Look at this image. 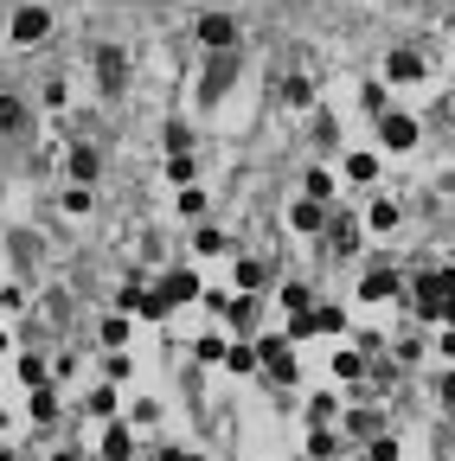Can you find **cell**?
Masks as SVG:
<instances>
[{
	"label": "cell",
	"mask_w": 455,
	"mask_h": 461,
	"mask_svg": "<svg viewBox=\"0 0 455 461\" xmlns=\"http://www.w3.org/2000/svg\"><path fill=\"white\" fill-rule=\"evenodd\" d=\"M405 295H411V308H417L423 320H443V308L455 302V263H443V269H417V276L405 282Z\"/></svg>",
	"instance_id": "obj_1"
},
{
	"label": "cell",
	"mask_w": 455,
	"mask_h": 461,
	"mask_svg": "<svg viewBox=\"0 0 455 461\" xmlns=\"http://www.w3.org/2000/svg\"><path fill=\"white\" fill-rule=\"evenodd\" d=\"M251 346H257V372H270L276 385H296V346H289V334H263Z\"/></svg>",
	"instance_id": "obj_2"
},
{
	"label": "cell",
	"mask_w": 455,
	"mask_h": 461,
	"mask_svg": "<svg viewBox=\"0 0 455 461\" xmlns=\"http://www.w3.org/2000/svg\"><path fill=\"white\" fill-rule=\"evenodd\" d=\"M417 134H423V128H417V116H405V110H385V116H379V142H385V154H411Z\"/></svg>",
	"instance_id": "obj_3"
},
{
	"label": "cell",
	"mask_w": 455,
	"mask_h": 461,
	"mask_svg": "<svg viewBox=\"0 0 455 461\" xmlns=\"http://www.w3.org/2000/svg\"><path fill=\"white\" fill-rule=\"evenodd\" d=\"M397 295H405V276H397L391 263H372L359 276V302H397Z\"/></svg>",
	"instance_id": "obj_4"
},
{
	"label": "cell",
	"mask_w": 455,
	"mask_h": 461,
	"mask_svg": "<svg viewBox=\"0 0 455 461\" xmlns=\"http://www.w3.org/2000/svg\"><path fill=\"white\" fill-rule=\"evenodd\" d=\"M328 219H334V205L328 199H296V205H289V231H302V237H320V231H328Z\"/></svg>",
	"instance_id": "obj_5"
},
{
	"label": "cell",
	"mask_w": 455,
	"mask_h": 461,
	"mask_svg": "<svg viewBox=\"0 0 455 461\" xmlns=\"http://www.w3.org/2000/svg\"><path fill=\"white\" fill-rule=\"evenodd\" d=\"M320 237H328V250H334V257H353V250H359V237H366V225L353 219V211H334Z\"/></svg>",
	"instance_id": "obj_6"
},
{
	"label": "cell",
	"mask_w": 455,
	"mask_h": 461,
	"mask_svg": "<svg viewBox=\"0 0 455 461\" xmlns=\"http://www.w3.org/2000/svg\"><path fill=\"white\" fill-rule=\"evenodd\" d=\"M154 288L167 295V308H193L199 295H205V288H199V276H193V269H167V276H160Z\"/></svg>",
	"instance_id": "obj_7"
},
{
	"label": "cell",
	"mask_w": 455,
	"mask_h": 461,
	"mask_svg": "<svg viewBox=\"0 0 455 461\" xmlns=\"http://www.w3.org/2000/svg\"><path fill=\"white\" fill-rule=\"evenodd\" d=\"M346 429L340 436H353V442H372V436H385V411H372V403H359L353 417H340Z\"/></svg>",
	"instance_id": "obj_8"
},
{
	"label": "cell",
	"mask_w": 455,
	"mask_h": 461,
	"mask_svg": "<svg viewBox=\"0 0 455 461\" xmlns=\"http://www.w3.org/2000/svg\"><path fill=\"white\" fill-rule=\"evenodd\" d=\"M135 455V423H103V461H128Z\"/></svg>",
	"instance_id": "obj_9"
},
{
	"label": "cell",
	"mask_w": 455,
	"mask_h": 461,
	"mask_svg": "<svg viewBox=\"0 0 455 461\" xmlns=\"http://www.w3.org/2000/svg\"><path fill=\"white\" fill-rule=\"evenodd\" d=\"M199 39H205L212 51H231V45H237V19H231V13H205V19H199Z\"/></svg>",
	"instance_id": "obj_10"
},
{
	"label": "cell",
	"mask_w": 455,
	"mask_h": 461,
	"mask_svg": "<svg viewBox=\"0 0 455 461\" xmlns=\"http://www.w3.org/2000/svg\"><path fill=\"white\" fill-rule=\"evenodd\" d=\"M328 365H334V385H366V372H372V365H366V352H353V346H340Z\"/></svg>",
	"instance_id": "obj_11"
},
{
	"label": "cell",
	"mask_w": 455,
	"mask_h": 461,
	"mask_svg": "<svg viewBox=\"0 0 455 461\" xmlns=\"http://www.w3.org/2000/svg\"><path fill=\"white\" fill-rule=\"evenodd\" d=\"M237 77V51H219V65L205 71V84H199V103H219V90Z\"/></svg>",
	"instance_id": "obj_12"
},
{
	"label": "cell",
	"mask_w": 455,
	"mask_h": 461,
	"mask_svg": "<svg viewBox=\"0 0 455 461\" xmlns=\"http://www.w3.org/2000/svg\"><path fill=\"white\" fill-rule=\"evenodd\" d=\"M231 276H237V295H257L263 282H270V263H263V257H237Z\"/></svg>",
	"instance_id": "obj_13"
},
{
	"label": "cell",
	"mask_w": 455,
	"mask_h": 461,
	"mask_svg": "<svg viewBox=\"0 0 455 461\" xmlns=\"http://www.w3.org/2000/svg\"><path fill=\"white\" fill-rule=\"evenodd\" d=\"M45 33H51L45 7H19V13H13V39H19V45H33V39H45Z\"/></svg>",
	"instance_id": "obj_14"
},
{
	"label": "cell",
	"mask_w": 455,
	"mask_h": 461,
	"mask_svg": "<svg viewBox=\"0 0 455 461\" xmlns=\"http://www.w3.org/2000/svg\"><path fill=\"white\" fill-rule=\"evenodd\" d=\"M417 77H423L417 51H391V58H385V84H417Z\"/></svg>",
	"instance_id": "obj_15"
},
{
	"label": "cell",
	"mask_w": 455,
	"mask_h": 461,
	"mask_svg": "<svg viewBox=\"0 0 455 461\" xmlns=\"http://www.w3.org/2000/svg\"><path fill=\"white\" fill-rule=\"evenodd\" d=\"M65 173H71L77 186H90V180L103 173V160H96V148H71V154H65Z\"/></svg>",
	"instance_id": "obj_16"
},
{
	"label": "cell",
	"mask_w": 455,
	"mask_h": 461,
	"mask_svg": "<svg viewBox=\"0 0 455 461\" xmlns=\"http://www.w3.org/2000/svg\"><path fill=\"white\" fill-rule=\"evenodd\" d=\"M96 77H103V90H122L128 65H122V51H116V45H103V51H96Z\"/></svg>",
	"instance_id": "obj_17"
},
{
	"label": "cell",
	"mask_w": 455,
	"mask_h": 461,
	"mask_svg": "<svg viewBox=\"0 0 455 461\" xmlns=\"http://www.w3.org/2000/svg\"><path fill=\"white\" fill-rule=\"evenodd\" d=\"M219 365H225V372H237V378H251V372H257V346H251V340H231Z\"/></svg>",
	"instance_id": "obj_18"
},
{
	"label": "cell",
	"mask_w": 455,
	"mask_h": 461,
	"mask_svg": "<svg viewBox=\"0 0 455 461\" xmlns=\"http://www.w3.org/2000/svg\"><path fill=\"white\" fill-rule=\"evenodd\" d=\"M340 173L353 180V186H372V180H379V154H346V160H340Z\"/></svg>",
	"instance_id": "obj_19"
},
{
	"label": "cell",
	"mask_w": 455,
	"mask_h": 461,
	"mask_svg": "<svg viewBox=\"0 0 455 461\" xmlns=\"http://www.w3.org/2000/svg\"><path fill=\"white\" fill-rule=\"evenodd\" d=\"M334 186H340L334 167H308V173H302V193H308V199H328V205H334Z\"/></svg>",
	"instance_id": "obj_20"
},
{
	"label": "cell",
	"mask_w": 455,
	"mask_h": 461,
	"mask_svg": "<svg viewBox=\"0 0 455 461\" xmlns=\"http://www.w3.org/2000/svg\"><path fill=\"white\" fill-rule=\"evenodd\" d=\"M193 173H199L193 148H174V154H167V180H174V186H193Z\"/></svg>",
	"instance_id": "obj_21"
},
{
	"label": "cell",
	"mask_w": 455,
	"mask_h": 461,
	"mask_svg": "<svg viewBox=\"0 0 455 461\" xmlns=\"http://www.w3.org/2000/svg\"><path fill=\"white\" fill-rule=\"evenodd\" d=\"M84 417H96V423H110V417H122V411H116V391H110V385H96V391L84 397Z\"/></svg>",
	"instance_id": "obj_22"
},
{
	"label": "cell",
	"mask_w": 455,
	"mask_h": 461,
	"mask_svg": "<svg viewBox=\"0 0 455 461\" xmlns=\"http://www.w3.org/2000/svg\"><path fill=\"white\" fill-rule=\"evenodd\" d=\"M308 423H314V429H334V423H340V397H328V391L308 397Z\"/></svg>",
	"instance_id": "obj_23"
},
{
	"label": "cell",
	"mask_w": 455,
	"mask_h": 461,
	"mask_svg": "<svg viewBox=\"0 0 455 461\" xmlns=\"http://www.w3.org/2000/svg\"><path fill=\"white\" fill-rule=\"evenodd\" d=\"M26 128V103L13 90H0V134H19Z\"/></svg>",
	"instance_id": "obj_24"
},
{
	"label": "cell",
	"mask_w": 455,
	"mask_h": 461,
	"mask_svg": "<svg viewBox=\"0 0 455 461\" xmlns=\"http://www.w3.org/2000/svg\"><path fill=\"white\" fill-rule=\"evenodd\" d=\"M33 423H39V429L58 423V391H51V385H33Z\"/></svg>",
	"instance_id": "obj_25"
},
{
	"label": "cell",
	"mask_w": 455,
	"mask_h": 461,
	"mask_svg": "<svg viewBox=\"0 0 455 461\" xmlns=\"http://www.w3.org/2000/svg\"><path fill=\"white\" fill-rule=\"evenodd\" d=\"M340 442H346L340 429H314V436H308V455H314V461H334V455H340Z\"/></svg>",
	"instance_id": "obj_26"
},
{
	"label": "cell",
	"mask_w": 455,
	"mask_h": 461,
	"mask_svg": "<svg viewBox=\"0 0 455 461\" xmlns=\"http://www.w3.org/2000/svg\"><path fill=\"white\" fill-rule=\"evenodd\" d=\"M19 385H26V391H33V385H51V365L39 359V352H26V359H19Z\"/></svg>",
	"instance_id": "obj_27"
},
{
	"label": "cell",
	"mask_w": 455,
	"mask_h": 461,
	"mask_svg": "<svg viewBox=\"0 0 455 461\" xmlns=\"http://www.w3.org/2000/svg\"><path fill=\"white\" fill-rule=\"evenodd\" d=\"M346 327V308H334V302H314V334H340Z\"/></svg>",
	"instance_id": "obj_28"
},
{
	"label": "cell",
	"mask_w": 455,
	"mask_h": 461,
	"mask_svg": "<svg viewBox=\"0 0 455 461\" xmlns=\"http://www.w3.org/2000/svg\"><path fill=\"white\" fill-rule=\"evenodd\" d=\"M289 346H302V340H314V308H296V314H289Z\"/></svg>",
	"instance_id": "obj_29"
},
{
	"label": "cell",
	"mask_w": 455,
	"mask_h": 461,
	"mask_svg": "<svg viewBox=\"0 0 455 461\" xmlns=\"http://www.w3.org/2000/svg\"><path fill=\"white\" fill-rule=\"evenodd\" d=\"M128 372H135V359H128L122 346H116V352H103V378H110V385H122Z\"/></svg>",
	"instance_id": "obj_30"
},
{
	"label": "cell",
	"mask_w": 455,
	"mask_h": 461,
	"mask_svg": "<svg viewBox=\"0 0 455 461\" xmlns=\"http://www.w3.org/2000/svg\"><path fill=\"white\" fill-rule=\"evenodd\" d=\"M366 231H397V205H391V199H379V205L366 211Z\"/></svg>",
	"instance_id": "obj_31"
},
{
	"label": "cell",
	"mask_w": 455,
	"mask_h": 461,
	"mask_svg": "<svg viewBox=\"0 0 455 461\" xmlns=\"http://www.w3.org/2000/svg\"><path fill=\"white\" fill-rule=\"evenodd\" d=\"M96 334H103V346H110V352H116V346H128V314H110Z\"/></svg>",
	"instance_id": "obj_32"
},
{
	"label": "cell",
	"mask_w": 455,
	"mask_h": 461,
	"mask_svg": "<svg viewBox=\"0 0 455 461\" xmlns=\"http://www.w3.org/2000/svg\"><path fill=\"white\" fill-rule=\"evenodd\" d=\"M366 461H405V449H397V436H372L366 442Z\"/></svg>",
	"instance_id": "obj_33"
},
{
	"label": "cell",
	"mask_w": 455,
	"mask_h": 461,
	"mask_svg": "<svg viewBox=\"0 0 455 461\" xmlns=\"http://www.w3.org/2000/svg\"><path fill=\"white\" fill-rule=\"evenodd\" d=\"M282 308L296 314V308H314V288L308 282H282Z\"/></svg>",
	"instance_id": "obj_34"
},
{
	"label": "cell",
	"mask_w": 455,
	"mask_h": 461,
	"mask_svg": "<svg viewBox=\"0 0 455 461\" xmlns=\"http://www.w3.org/2000/svg\"><path fill=\"white\" fill-rule=\"evenodd\" d=\"M128 423H135V429H154V423H160V403H154V397H135V411H128Z\"/></svg>",
	"instance_id": "obj_35"
},
{
	"label": "cell",
	"mask_w": 455,
	"mask_h": 461,
	"mask_svg": "<svg viewBox=\"0 0 455 461\" xmlns=\"http://www.w3.org/2000/svg\"><path fill=\"white\" fill-rule=\"evenodd\" d=\"M58 205H65V211H71V219H84V211H90V205H96V199H90V186H71V193H65V199H58Z\"/></svg>",
	"instance_id": "obj_36"
},
{
	"label": "cell",
	"mask_w": 455,
	"mask_h": 461,
	"mask_svg": "<svg viewBox=\"0 0 455 461\" xmlns=\"http://www.w3.org/2000/svg\"><path fill=\"white\" fill-rule=\"evenodd\" d=\"M282 103H289V110H308V77H289V84H282Z\"/></svg>",
	"instance_id": "obj_37"
},
{
	"label": "cell",
	"mask_w": 455,
	"mask_h": 461,
	"mask_svg": "<svg viewBox=\"0 0 455 461\" xmlns=\"http://www.w3.org/2000/svg\"><path fill=\"white\" fill-rule=\"evenodd\" d=\"M193 250H199V257H219V250H225V231H212V225H205V231L193 237Z\"/></svg>",
	"instance_id": "obj_38"
},
{
	"label": "cell",
	"mask_w": 455,
	"mask_h": 461,
	"mask_svg": "<svg viewBox=\"0 0 455 461\" xmlns=\"http://www.w3.org/2000/svg\"><path fill=\"white\" fill-rule=\"evenodd\" d=\"M193 352H199L205 365H219V359H225V340H219V334H205V340H193Z\"/></svg>",
	"instance_id": "obj_39"
},
{
	"label": "cell",
	"mask_w": 455,
	"mask_h": 461,
	"mask_svg": "<svg viewBox=\"0 0 455 461\" xmlns=\"http://www.w3.org/2000/svg\"><path fill=\"white\" fill-rule=\"evenodd\" d=\"M180 211H186V219H199V211H205V193H199V186H180Z\"/></svg>",
	"instance_id": "obj_40"
},
{
	"label": "cell",
	"mask_w": 455,
	"mask_h": 461,
	"mask_svg": "<svg viewBox=\"0 0 455 461\" xmlns=\"http://www.w3.org/2000/svg\"><path fill=\"white\" fill-rule=\"evenodd\" d=\"M436 397H443L449 411H455V372H443V378H436Z\"/></svg>",
	"instance_id": "obj_41"
},
{
	"label": "cell",
	"mask_w": 455,
	"mask_h": 461,
	"mask_svg": "<svg viewBox=\"0 0 455 461\" xmlns=\"http://www.w3.org/2000/svg\"><path fill=\"white\" fill-rule=\"evenodd\" d=\"M160 461H205L199 449H160Z\"/></svg>",
	"instance_id": "obj_42"
},
{
	"label": "cell",
	"mask_w": 455,
	"mask_h": 461,
	"mask_svg": "<svg viewBox=\"0 0 455 461\" xmlns=\"http://www.w3.org/2000/svg\"><path fill=\"white\" fill-rule=\"evenodd\" d=\"M436 352H443V359H455V327H443V340H436Z\"/></svg>",
	"instance_id": "obj_43"
},
{
	"label": "cell",
	"mask_w": 455,
	"mask_h": 461,
	"mask_svg": "<svg viewBox=\"0 0 455 461\" xmlns=\"http://www.w3.org/2000/svg\"><path fill=\"white\" fill-rule=\"evenodd\" d=\"M51 461H90V455H77V449H58V455H51Z\"/></svg>",
	"instance_id": "obj_44"
},
{
	"label": "cell",
	"mask_w": 455,
	"mask_h": 461,
	"mask_svg": "<svg viewBox=\"0 0 455 461\" xmlns=\"http://www.w3.org/2000/svg\"><path fill=\"white\" fill-rule=\"evenodd\" d=\"M0 461H19V455H13V449H0Z\"/></svg>",
	"instance_id": "obj_45"
},
{
	"label": "cell",
	"mask_w": 455,
	"mask_h": 461,
	"mask_svg": "<svg viewBox=\"0 0 455 461\" xmlns=\"http://www.w3.org/2000/svg\"><path fill=\"white\" fill-rule=\"evenodd\" d=\"M0 352H7V327H0Z\"/></svg>",
	"instance_id": "obj_46"
}]
</instances>
